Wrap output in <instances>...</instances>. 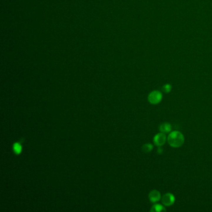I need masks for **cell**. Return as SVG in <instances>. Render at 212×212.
Wrapping results in <instances>:
<instances>
[{
  "instance_id": "obj_1",
  "label": "cell",
  "mask_w": 212,
  "mask_h": 212,
  "mask_svg": "<svg viewBox=\"0 0 212 212\" xmlns=\"http://www.w3.org/2000/svg\"><path fill=\"white\" fill-rule=\"evenodd\" d=\"M167 142L172 148H179L184 143V136L180 131H172L168 136Z\"/></svg>"
},
{
  "instance_id": "obj_2",
  "label": "cell",
  "mask_w": 212,
  "mask_h": 212,
  "mask_svg": "<svg viewBox=\"0 0 212 212\" xmlns=\"http://www.w3.org/2000/svg\"><path fill=\"white\" fill-rule=\"evenodd\" d=\"M162 94L159 90L151 91L148 95V101L153 105H157L162 101Z\"/></svg>"
},
{
  "instance_id": "obj_3",
  "label": "cell",
  "mask_w": 212,
  "mask_h": 212,
  "mask_svg": "<svg viewBox=\"0 0 212 212\" xmlns=\"http://www.w3.org/2000/svg\"><path fill=\"white\" fill-rule=\"evenodd\" d=\"M166 140H167V137L165 133L161 132L154 136L153 141L156 146L159 147L164 145L166 142Z\"/></svg>"
},
{
  "instance_id": "obj_4",
  "label": "cell",
  "mask_w": 212,
  "mask_h": 212,
  "mask_svg": "<svg viewBox=\"0 0 212 212\" xmlns=\"http://www.w3.org/2000/svg\"><path fill=\"white\" fill-rule=\"evenodd\" d=\"M175 197L171 193H167L163 195L162 197V202L163 205L168 206L173 205L175 202Z\"/></svg>"
},
{
  "instance_id": "obj_5",
  "label": "cell",
  "mask_w": 212,
  "mask_h": 212,
  "mask_svg": "<svg viewBox=\"0 0 212 212\" xmlns=\"http://www.w3.org/2000/svg\"><path fill=\"white\" fill-rule=\"evenodd\" d=\"M149 198L151 202L156 203L161 200V193L157 190H153L149 194Z\"/></svg>"
},
{
  "instance_id": "obj_6",
  "label": "cell",
  "mask_w": 212,
  "mask_h": 212,
  "mask_svg": "<svg viewBox=\"0 0 212 212\" xmlns=\"http://www.w3.org/2000/svg\"><path fill=\"white\" fill-rule=\"evenodd\" d=\"M159 131L161 133H168L171 131L172 130V126L171 124L165 122L163 123L162 124H161V125L159 126Z\"/></svg>"
},
{
  "instance_id": "obj_7",
  "label": "cell",
  "mask_w": 212,
  "mask_h": 212,
  "mask_svg": "<svg viewBox=\"0 0 212 212\" xmlns=\"http://www.w3.org/2000/svg\"><path fill=\"white\" fill-rule=\"evenodd\" d=\"M150 211L151 212H162L166 211V209L163 205L159 203H156L152 206Z\"/></svg>"
},
{
  "instance_id": "obj_8",
  "label": "cell",
  "mask_w": 212,
  "mask_h": 212,
  "mask_svg": "<svg viewBox=\"0 0 212 212\" xmlns=\"http://www.w3.org/2000/svg\"><path fill=\"white\" fill-rule=\"evenodd\" d=\"M153 149V146L150 143L145 144L142 147L143 151L144 152V153H150V152Z\"/></svg>"
},
{
  "instance_id": "obj_9",
  "label": "cell",
  "mask_w": 212,
  "mask_h": 212,
  "mask_svg": "<svg viewBox=\"0 0 212 212\" xmlns=\"http://www.w3.org/2000/svg\"><path fill=\"white\" fill-rule=\"evenodd\" d=\"M162 91L166 94H168L172 90V86L170 84H166L162 86Z\"/></svg>"
},
{
  "instance_id": "obj_10",
  "label": "cell",
  "mask_w": 212,
  "mask_h": 212,
  "mask_svg": "<svg viewBox=\"0 0 212 212\" xmlns=\"http://www.w3.org/2000/svg\"><path fill=\"white\" fill-rule=\"evenodd\" d=\"M13 149L14 151L15 152V153L19 154L21 152V149H22V148H21V146L19 144L15 143L13 146Z\"/></svg>"
},
{
  "instance_id": "obj_11",
  "label": "cell",
  "mask_w": 212,
  "mask_h": 212,
  "mask_svg": "<svg viewBox=\"0 0 212 212\" xmlns=\"http://www.w3.org/2000/svg\"><path fill=\"white\" fill-rule=\"evenodd\" d=\"M163 151H164L163 150V149L162 148H161V146H159L158 149H157V153H158V154H161L163 153Z\"/></svg>"
}]
</instances>
